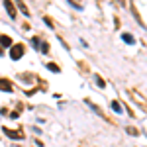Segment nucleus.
<instances>
[{
	"label": "nucleus",
	"mask_w": 147,
	"mask_h": 147,
	"mask_svg": "<svg viewBox=\"0 0 147 147\" xmlns=\"http://www.w3.org/2000/svg\"><path fill=\"white\" fill-rule=\"evenodd\" d=\"M20 55H22V47H16V49H12V57H14V59H18Z\"/></svg>",
	"instance_id": "1"
}]
</instances>
